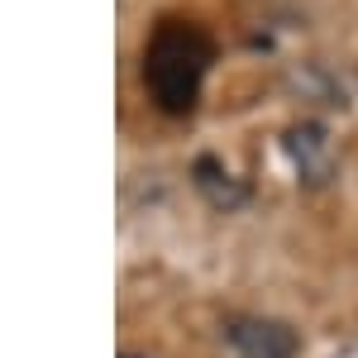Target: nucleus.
<instances>
[{"label":"nucleus","mask_w":358,"mask_h":358,"mask_svg":"<svg viewBox=\"0 0 358 358\" xmlns=\"http://www.w3.org/2000/svg\"><path fill=\"white\" fill-rule=\"evenodd\" d=\"M224 339L234 358H296L301 354V339L287 320H273V315H234L224 325Z\"/></svg>","instance_id":"f03ea898"},{"label":"nucleus","mask_w":358,"mask_h":358,"mask_svg":"<svg viewBox=\"0 0 358 358\" xmlns=\"http://www.w3.org/2000/svg\"><path fill=\"white\" fill-rule=\"evenodd\" d=\"M287 158L296 163L301 182H310V187L330 182V172H334L330 138H325V129H320L315 120H306V124H292V129H287Z\"/></svg>","instance_id":"7ed1b4c3"},{"label":"nucleus","mask_w":358,"mask_h":358,"mask_svg":"<svg viewBox=\"0 0 358 358\" xmlns=\"http://www.w3.org/2000/svg\"><path fill=\"white\" fill-rule=\"evenodd\" d=\"M210 38L192 20H163L143 48V86L163 115H192L210 72Z\"/></svg>","instance_id":"f257e3e1"},{"label":"nucleus","mask_w":358,"mask_h":358,"mask_svg":"<svg viewBox=\"0 0 358 358\" xmlns=\"http://www.w3.org/2000/svg\"><path fill=\"white\" fill-rule=\"evenodd\" d=\"M192 182H196V192L206 196L215 210H234V206H244V196H248L244 182H239V177H234L220 158H196Z\"/></svg>","instance_id":"20e7f679"},{"label":"nucleus","mask_w":358,"mask_h":358,"mask_svg":"<svg viewBox=\"0 0 358 358\" xmlns=\"http://www.w3.org/2000/svg\"><path fill=\"white\" fill-rule=\"evenodd\" d=\"M124 358H134V354H124Z\"/></svg>","instance_id":"39448f33"}]
</instances>
